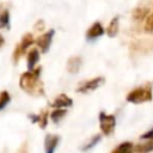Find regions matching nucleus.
<instances>
[{"mask_svg": "<svg viewBox=\"0 0 153 153\" xmlns=\"http://www.w3.org/2000/svg\"><path fill=\"white\" fill-rule=\"evenodd\" d=\"M39 71L41 68H33L32 71L25 72L20 75L19 85L25 92L33 96L43 94V86L39 81Z\"/></svg>", "mask_w": 153, "mask_h": 153, "instance_id": "nucleus-1", "label": "nucleus"}, {"mask_svg": "<svg viewBox=\"0 0 153 153\" xmlns=\"http://www.w3.org/2000/svg\"><path fill=\"white\" fill-rule=\"evenodd\" d=\"M153 98V92H152V85L151 84H145L142 86H139L134 90H131L127 94V100L129 103L134 104H141L145 102H151Z\"/></svg>", "mask_w": 153, "mask_h": 153, "instance_id": "nucleus-2", "label": "nucleus"}, {"mask_svg": "<svg viewBox=\"0 0 153 153\" xmlns=\"http://www.w3.org/2000/svg\"><path fill=\"white\" fill-rule=\"evenodd\" d=\"M99 126L104 135H110L116 126V118L114 115H108L104 111L99 114Z\"/></svg>", "mask_w": 153, "mask_h": 153, "instance_id": "nucleus-3", "label": "nucleus"}, {"mask_svg": "<svg viewBox=\"0 0 153 153\" xmlns=\"http://www.w3.org/2000/svg\"><path fill=\"white\" fill-rule=\"evenodd\" d=\"M32 43H33V37H32V35H31V33H25V35L23 36L20 43L17 45V48H16V50H14L13 60H14V61H18V59L22 56V54L25 53Z\"/></svg>", "mask_w": 153, "mask_h": 153, "instance_id": "nucleus-4", "label": "nucleus"}, {"mask_svg": "<svg viewBox=\"0 0 153 153\" xmlns=\"http://www.w3.org/2000/svg\"><path fill=\"white\" fill-rule=\"evenodd\" d=\"M103 82H104L103 76H97V78H93V79H90V80H85L78 86V92L84 93V92L93 91V90L98 88Z\"/></svg>", "mask_w": 153, "mask_h": 153, "instance_id": "nucleus-5", "label": "nucleus"}, {"mask_svg": "<svg viewBox=\"0 0 153 153\" xmlns=\"http://www.w3.org/2000/svg\"><path fill=\"white\" fill-rule=\"evenodd\" d=\"M53 36H54V30H49L48 32L42 33L41 36H38V38L36 39V43H37V45H38V48L41 49L42 53L48 51V49L50 47V43H51V39H53Z\"/></svg>", "mask_w": 153, "mask_h": 153, "instance_id": "nucleus-6", "label": "nucleus"}, {"mask_svg": "<svg viewBox=\"0 0 153 153\" xmlns=\"http://www.w3.org/2000/svg\"><path fill=\"white\" fill-rule=\"evenodd\" d=\"M59 135H54V134H48L45 136V141H44V148H45V153H54L56 149V146L59 143Z\"/></svg>", "mask_w": 153, "mask_h": 153, "instance_id": "nucleus-7", "label": "nucleus"}, {"mask_svg": "<svg viewBox=\"0 0 153 153\" xmlns=\"http://www.w3.org/2000/svg\"><path fill=\"white\" fill-rule=\"evenodd\" d=\"M103 33H104V29H103L102 24L98 23V22H96V23H93L92 26L86 31V37H87V39H96V38H98V37H100Z\"/></svg>", "mask_w": 153, "mask_h": 153, "instance_id": "nucleus-8", "label": "nucleus"}, {"mask_svg": "<svg viewBox=\"0 0 153 153\" xmlns=\"http://www.w3.org/2000/svg\"><path fill=\"white\" fill-rule=\"evenodd\" d=\"M73 104V100L68 97V96H66V94H60V96H57L55 99H54V102L51 103V106L53 108H68V106H71Z\"/></svg>", "mask_w": 153, "mask_h": 153, "instance_id": "nucleus-9", "label": "nucleus"}, {"mask_svg": "<svg viewBox=\"0 0 153 153\" xmlns=\"http://www.w3.org/2000/svg\"><path fill=\"white\" fill-rule=\"evenodd\" d=\"M38 60H39V51H38V49H36V48L31 49L27 53V68H29V71H32L35 68V66L38 62Z\"/></svg>", "mask_w": 153, "mask_h": 153, "instance_id": "nucleus-10", "label": "nucleus"}, {"mask_svg": "<svg viewBox=\"0 0 153 153\" xmlns=\"http://www.w3.org/2000/svg\"><path fill=\"white\" fill-rule=\"evenodd\" d=\"M148 14H149V8L145 7V6H141V7H137L133 11V19L136 20V22H141L145 18H147Z\"/></svg>", "mask_w": 153, "mask_h": 153, "instance_id": "nucleus-11", "label": "nucleus"}, {"mask_svg": "<svg viewBox=\"0 0 153 153\" xmlns=\"http://www.w3.org/2000/svg\"><path fill=\"white\" fill-rule=\"evenodd\" d=\"M81 67V59L79 56H73L67 62V69L69 73H76Z\"/></svg>", "mask_w": 153, "mask_h": 153, "instance_id": "nucleus-12", "label": "nucleus"}, {"mask_svg": "<svg viewBox=\"0 0 153 153\" xmlns=\"http://www.w3.org/2000/svg\"><path fill=\"white\" fill-rule=\"evenodd\" d=\"M118 32V17H115L111 19L110 24L106 27V33L110 37H115Z\"/></svg>", "mask_w": 153, "mask_h": 153, "instance_id": "nucleus-13", "label": "nucleus"}, {"mask_svg": "<svg viewBox=\"0 0 153 153\" xmlns=\"http://www.w3.org/2000/svg\"><path fill=\"white\" fill-rule=\"evenodd\" d=\"M133 143L131 142H123L120 146H117L111 153H133Z\"/></svg>", "mask_w": 153, "mask_h": 153, "instance_id": "nucleus-14", "label": "nucleus"}, {"mask_svg": "<svg viewBox=\"0 0 153 153\" xmlns=\"http://www.w3.org/2000/svg\"><path fill=\"white\" fill-rule=\"evenodd\" d=\"M133 151H135L136 153H147V152L153 151V139H149V141L146 143L136 146L135 148H133Z\"/></svg>", "mask_w": 153, "mask_h": 153, "instance_id": "nucleus-15", "label": "nucleus"}, {"mask_svg": "<svg viewBox=\"0 0 153 153\" xmlns=\"http://www.w3.org/2000/svg\"><path fill=\"white\" fill-rule=\"evenodd\" d=\"M66 110L65 109H61V108H55V110L51 112V115H50V117H51V120L54 121V122H57V121H60L65 115H66Z\"/></svg>", "mask_w": 153, "mask_h": 153, "instance_id": "nucleus-16", "label": "nucleus"}, {"mask_svg": "<svg viewBox=\"0 0 153 153\" xmlns=\"http://www.w3.org/2000/svg\"><path fill=\"white\" fill-rule=\"evenodd\" d=\"M8 23H10V13L7 10H4L2 12H0V29L7 27Z\"/></svg>", "mask_w": 153, "mask_h": 153, "instance_id": "nucleus-17", "label": "nucleus"}, {"mask_svg": "<svg viewBox=\"0 0 153 153\" xmlns=\"http://www.w3.org/2000/svg\"><path fill=\"white\" fill-rule=\"evenodd\" d=\"M99 140H100V134H97V135H94L87 143H85L84 146H82V151H87V149H91L92 147H94L96 146V143H98L99 142Z\"/></svg>", "mask_w": 153, "mask_h": 153, "instance_id": "nucleus-18", "label": "nucleus"}, {"mask_svg": "<svg viewBox=\"0 0 153 153\" xmlns=\"http://www.w3.org/2000/svg\"><path fill=\"white\" fill-rule=\"evenodd\" d=\"M145 31L146 32H153V12L147 16L146 23H145Z\"/></svg>", "mask_w": 153, "mask_h": 153, "instance_id": "nucleus-19", "label": "nucleus"}, {"mask_svg": "<svg viewBox=\"0 0 153 153\" xmlns=\"http://www.w3.org/2000/svg\"><path fill=\"white\" fill-rule=\"evenodd\" d=\"M8 102H10V94H8V92L7 91L0 92V109L5 108Z\"/></svg>", "mask_w": 153, "mask_h": 153, "instance_id": "nucleus-20", "label": "nucleus"}, {"mask_svg": "<svg viewBox=\"0 0 153 153\" xmlns=\"http://www.w3.org/2000/svg\"><path fill=\"white\" fill-rule=\"evenodd\" d=\"M37 122H38V124H39L41 128H45V126L48 123V112L44 111L41 115H38V121Z\"/></svg>", "mask_w": 153, "mask_h": 153, "instance_id": "nucleus-21", "label": "nucleus"}, {"mask_svg": "<svg viewBox=\"0 0 153 153\" xmlns=\"http://www.w3.org/2000/svg\"><path fill=\"white\" fill-rule=\"evenodd\" d=\"M141 139H153V128L152 129H149L148 131H146L145 134H142L141 135Z\"/></svg>", "mask_w": 153, "mask_h": 153, "instance_id": "nucleus-22", "label": "nucleus"}, {"mask_svg": "<svg viewBox=\"0 0 153 153\" xmlns=\"http://www.w3.org/2000/svg\"><path fill=\"white\" fill-rule=\"evenodd\" d=\"M2 43H4V37H2L1 35H0V47L2 45Z\"/></svg>", "mask_w": 153, "mask_h": 153, "instance_id": "nucleus-23", "label": "nucleus"}]
</instances>
